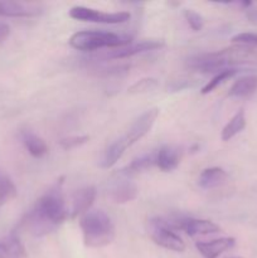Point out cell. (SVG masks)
Masks as SVG:
<instances>
[{"mask_svg": "<svg viewBox=\"0 0 257 258\" xmlns=\"http://www.w3.org/2000/svg\"><path fill=\"white\" fill-rule=\"evenodd\" d=\"M181 229L190 237L206 236V234L218 233L221 231L219 226H217L213 222L207 221V219L194 218H186L181 226Z\"/></svg>", "mask_w": 257, "mask_h": 258, "instance_id": "obj_14", "label": "cell"}, {"mask_svg": "<svg viewBox=\"0 0 257 258\" xmlns=\"http://www.w3.org/2000/svg\"><path fill=\"white\" fill-rule=\"evenodd\" d=\"M88 140H90V138H88L87 135L68 136V138L62 139V140L59 141V146L63 150H72V149L78 148V146L85 145Z\"/></svg>", "mask_w": 257, "mask_h": 258, "instance_id": "obj_25", "label": "cell"}, {"mask_svg": "<svg viewBox=\"0 0 257 258\" xmlns=\"http://www.w3.org/2000/svg\"><path fill=\"white\" fill-rule=\"evenodd\" d=\"M180 149L174 145H164L156 151V165L161 171H173L180 163Z\"/></svg>", "mask_w": 257, "mask_h": 258, "instance_id": "obj_13", "label": "cell"}, {"mask_svg": "<svg viewBox=\"0 0 257 258\" xmlns=\"http://www.w3.org/2000/svg\"><path fill=\"white\" fill-rule=\"evenodd\" d=\"M184 17H185V20L188 22L189 27H190L194 32L202 30V28H203L204 25V20L199 13L194 12L193 9H185L184 10Z\"/></svg>", "mask_w": 257, "mask_h": 258, "instance_id": "obj_26", "label": "cell"}, {"mask_svg": "<svg viewBox=\"0 0 257 258\" xmlns=\"http://www.w3.org/2000/svg\"><path fill=\"white\" fill-rule=\"evenodd\" d=\"M133 37L102 30H81L70 38V45L77 50L92 52L101 48H122L131 44Z\"/></svg>", "mask_w": 257, "mask_h": 258, "instance_id": "obj_4", "label": "cell"}, {"mask_svg": "<svg viewBox=\"0 0 257 258\" xmlns=\"http://www.w3.org/2000/svg\"><path fill=\"white\" fill-rule=\"evenodd\" d=\"M158 116L159 110L156 107H154L145 111L144 113H141V115L134 121L131 127L128 128L127 134H126L125 136H122L123 141L126 143L127 148H130L131 145H134V144L138 143L139 140H141L144 136L148 135L149 131L151 130V127H153L154 123H155Z\"/></svg>", "mask_w": 257, "mask_h": 258, "instance_id": "obj_7", "label": "cell"}, {"mask_svg": "<svg viewBox=\"0 0 257 258\" xmlns=\"http://www.w3.org/2000/svg\"><path fill=\"white\" fill-rule=\"evenodd\" d=\"M83 242L91 248H101L115 239V227L103 211H88L80 219Z\"/></svg>", "mask_w": 257, "mask_h": 258, "instance_id": "obj_3", "label": "cell"}, {"mask_svg": "<svg viewBox=\"0 0 257 258\" xmlns=\"http://www.w3.org/2000/svg\"><path fill=\"white\" fill-rule=\"evenodd\" d=\"M246 127V117H244V111L239 110L231 120L228 121L226 126L223 127L221 134V138L223 141H229L232 138L241 133Z\"/></svg>", "mask_w": 257, "mask_h": 258, "instance_id": "obj_21", "label": "cell"}, {"mask_svg": "<svg viewBox=\"0 0 257 258\" xmlns=\"http://www.w3.org/2000/svg\"><path fill=\"white\" fill-rule=\"evenodd\" d=\"M70 17L75 20H81V22L102 23V24H121V23L127 22L131 15L128 12L105 13L78 5V7H73L70 10Z\"/></svg>", "mask_w": 257, "mask_h": 258, "instance_id": "obj_6", "label": "cell"}, {"mask_svg": "<svg viewBox=\"0 0 257 258\" xmlns=\"http://www.w3.org/2000/svg\"><path fill=\"white\" fill-rule=\"evenodd\" d=\"M256 57V53L251 47L237 45L218 52L194 55L188 59V67L202 73H219V71L222 72L228 70L226 68L228 66L253 62Z\"/></svg>", "mask_w": 257, "mask_h": 258, "instance_id": "obj_2", "label": "cell"}, {"mask_svg": "<svg viewBox=\"0 0 257 258\" xmlns=\"http://www.w3.org/2000/svg\"><path fill=\"white\" fill-rule=\"evenodd\" d=\"M10 34V27L4 22H0V43L4 42Z\"/></svg>", "mask_w": 257, "mask_h": 258, "instance_id": "obj_29", "label": "cell"}, {"mask_svg": "<svg viewBox=\"0 0 257 258\" xmlns=\"http://www.w3.org/2000/svg\"><path fill=\"white\" fill-rule=\"evenodd\" d=\"M232 42L246 47H257V34L254 33H239L232 38Z\"/></svg>", "mask_w": 257, "mask_h": 258, "instance_id": "obj_27", "label": "cell"}, {"mask_svg": "<svg viewBox=\"0 0 257 258\" xmlns=\"http://www.w3.org/2000/svg\"><path fill=\"white\" fill-rule=\"evenodd\" d=\"M257 90V76H244L238 78L229 88V97H247Z\"/></svg>", "mask_w": 257, "mask_h": 258, "instance_id": "obj_18", "label": "cell"}, {"mask_svg": "<svg viewBox=\"0 0 257 258\" xmlns=\"http://www.w3.org/2000/svg\"><path fill=\"white\" fill-rule=\"evenodd\" d=\"M139 189L135 183L130 180H120L113 184L108 190V197L116 204H126L138 198Z\"/></svg>", "mask_w": 257, "mask_h": 258, "instance_id": "obj_12", "label": "cell"}, {"mask_svg": "<svg viewBox=\"0 0 257 258\" xmlns=\"http://www.w3.org/2000/svg\"><path fill=\"white\" fill-rule=\"evenodd\" d=\"M62 186L63 178H60L38 199L32 211L25 216L23 223L33 236L42 237L50 233L67 218L68 212Z\"/></svg>", "mask_w": 257, "mask_h": 258, "instance_id": "obj_1", "label": "cell"}, {"mask_svg": "<svg viewBox=\"0 0 257 258\" xmlns=\"http://www.w3.org/2000/svg\"><path fill=\"white\" fill-rule=\"evenodd\" d=\"M153 165H156V153L145 154L140 158L134 159L126 168L120 170V174L123 176H127L131 175V174L141 173V171L150 169Z\"/></svg>", "mask_w": 257, "mask_h": 258, "instance_id": "obj_20", "label": "cell"}, {"mask_svg": "<svg viewBox=\"0 0 257 258\" xmlns=\"http://www.w3.org/2000/svg\"><path fill=\"white\" fill-rule=\"evenodd\" d=\"M150 236L158 246L169 249V251L183 252L185 249L184 241L169 226L165 218L155 217V218L150 219Z\"/></svg>", "mask_w": 257, "mask_h": 258, "instance_id": "obj_5", "label": "cell"}, {"mask_svg": "<svg viewBox=\"0 0 257 258\" xmlns=\"http://www.w3.org/2000/svg\"><path fill=\"white\" fill-rule=\"evenodd\" d=\"M126 149H127V145H126V143L123 141L122 138L113 141L112 144H110V145L107 146V149H106L105 153H103L102 160H101V166L105 169L112 168V166L120 160Z\"/></svg>", "mask_w": 257, "mask_h": 258, "instance_id": "obj_19", "label": "cell"}, {"mask_svg": "<svg viewBox=\"0 0 257 258\" xmlns=\"http://www.w3.org/2000/svg\"><path fill=\"white\" fill-rule=\"evenodd\" d=\"M163 47L164 42H161V40H143V42H139L136 44H128L126 47L111 50L110 53H107V58H110V59H123V58H130L133 55L139 54V53L155 50Z\"/></svg>", "mask_w": 257, "mask_h": 258, "instance_id": "obj_10", "label": "cell"}, {"mask_svg": "<svg viewBox=\"0 0 257 258\" xmlns=\"http://www.w3.org/2000/svg\"><path fill=\"white\" fill-rule=\"evenodd\" d=\"M96 196H97V190L92 185L83 186V188L76 190L72 196V207H71L70 212L71 218L75 219L78 216H83L85 213H87L95 202Z\"/></svg>", "mask_w": 257, "mask_h": 258, "instance_id": "obj_8", "label": "cell"}, {"mask_svg": "<svg viewBox=\"0 0 257 258\" xmlns=\"http://www.w3.org/2000/svg\"><path fill=\"white\" fill-rule=\"evenodd\" d=\"M237 73H238V71L234 70V68H228V70H224L222 71V72L217 73V75L214 76L203 88H202V93H203V95H208L212 91L216 90L219 85H222L224 81L229 80V78H232L234 75H237Z\"/></svg>", "mask_w": 257, "mask_h": 258, "instance_id": "obj_23", "label": "cell"}, {"mask_svg": "<svg viewBox=\"0 0 257 258\" xmlns=\"http://www.w3.org/2000/svg\"><path fill=\"white\" fill-rule=\"evenodd\" d=\"M0 258H27V249L19 237L10 234L0 239Z\"/></svg>", "mask_w": 257, "mask_h": 258, "instance_id": "obj_15", "label": "cell"}, {"mask_svg": "<svg viewBox=\"0 0 257 258\" xmlns=\"http://www.w3.org/2000/svg\"><path fill=\"white\" fill-rule=\"evenodd\" d=\"M236 239L232 237H223L209 242H197L196 248L204 258H218L223 252L231 249Z\"/></svg>", "mask_w": 257, "mask_h": 258, "instance_id": "obj_11", "label": "cell"}, {"mask_svg": "<svg viewBox=\"0 0 257 258\" xmlns=\"http://www.w3.org/2000/svg\"><path fill=\"white\" fill-rule=\"evenodd\" d=\"M42 8L35 4L22 2H2L0 0V17L32 18L42 14Z\"/></svg>", "mask_w": 257, "mask_h": 258, "instance_id": "obj_9", "label": "cell"}, {"mask_svg": "<svg viewBox=\"0 0 257 258\" xmlns=\"http://www.w3.org/2000/svg\"><path fill=\"white\" fill-rule=\"evenodd\" d=\"M18 189L8 174L0 171V207L9 203L17 197Z\"/></svg>", "mask_w": 257, "mask_h": 258, "instance_id": "obj_22", "label": "cell"}, {"mask_svg": "<svg viewBox=\"0 0 257 258\" xmlns=\"http://www.w3.org/2000/svg\"><path fill=\"white\" fill-rule=\"evenodd\" d=\"M228 258H243V257H228Z\"/></svg>", "mask_w": 257, "mask_h": 258, "instance_id": "obj_30", "label": "cell"}, {"mask_svg": "<svg viewBox=\"0 0 257 258\" xmlns=\"http://www.w3.org/2000/svg\"><path fill=\"white\" fill-rule=\"evenodd\" d=\"M158 86V81L155 78H141L140 81L134 83L133 86L128 87V93H133V95H136V93H144L148 92V91L154 90V88Z\"/></svg>", "mask_w": 257, "mask_h": 258, "instance_id": "obj_24", "label": "cell"}, {"mask_svg": "<svg viewBox=\"0 0 257 258\" xmlns=\"http://www.w3.org/2000/svg\"><path fill=\"white\" fill-rule=\"evenodd\" d=\"M228 175L222 168L204 169L198 178V184L203 189H214L221 186L227 180Z\"/></svg>", "mask_w": 257, "mask_h": 258, "instance_id": "obj_17", "label": "cell"}, {"mask_svg": "<svg viewBox=\"0 0 257 258\" xmlns=\"http://www.w3.org/2000/svg\"><path fill=\"white\" fill-rule=\"evenodd\" d=\"M246 15H247V19H248L252 24L257 25V5L252 4L251 7L247 8Z\"/></svg>", "mask_w": 257, "mask_h": 258, "instance_id": "obj_28", "label": "cell"}, {"mask_svg": "<svg viewBox=\"0 0 257 258\" xmlns=\"http://www.w3.org/2000/svg\"><path fill=\"white\" fill-rule=\"evenodd\" d=\"M20 140L28 150V153L34 158H42L48 153V146L45 141L30 130L20 131Z\"/></svg>", "mask_w": 257, "mask_h": 258, "instance_id": "obj_16", "label": "cell"}]
</instances>
